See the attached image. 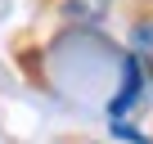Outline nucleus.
Returning <instances> with one entry per match:
<instances>
[{
    "label": "nucleus",
    "mask_w": 153,
    "mask_h": 144,
    "mask_svg": "<svg viewBox=\"0 0 153 144\" xmlns=\"http://www.w3.org/2000/svg\"><path fill=\"white\" fill-rule=\"evenodd\" d=\"M108 131H113V140H122V144H149V135H144L135 122H126V117H113Z\"/></svg>",
    "instance_id": "nucleus-3"
},
{
    "label": "nucleus",
    "mask_w": 153,
    "mask_h": 144,
    "mask_svg": "<svg viewBox=\"0 0 153 144\" xmlns=\"http://www.w3.org/2000/svg\"><path fill=\"white\" fill-rule=\"evenodd\" d=\"M117 0H41V9L54 14L63 27H76V32H95L108 23Z\"/></svg>",
    "instance_id": "nucleus-2"
},
{
    "label": "nucleus",
    "mask_w": 153,
    "mask_h": 144,
    "mask_svg": "<svg viewBox=\"0 0 153 144\" xmlns=\"http://www.w3.org/2000/svg\"><path fill=\"white\" fill-rule=\"evenodd\" d=\"M117 68H122V77H117V90H113V99H108V117H126V113H135V108L149 99V63L126 50Z\"/></svg>",
    "instance_id": "nucleus-1"
}]
</instances>
